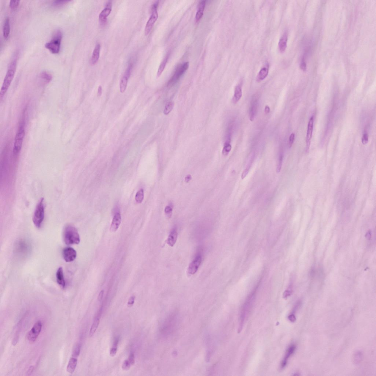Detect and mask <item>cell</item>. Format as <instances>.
<instances>
[{
    "mask_svg": "<svg viewBox=\"0 0 376 376\" xmlns=\"http://www.w3.org/2000/svg\"><path fill=\"white\" fill-rule=\"evenodd\" d=\"M17 63V60L15 59L12 61L9 65L0 92L1 100L4 97L13 81L16 71Z\"/></svg>",
    "mask_w": 376,
    "mask_h": 376,
    "instance_id": "1",
    "label": "cell"
},
{
    "mask_svg": "<svg viewBox=\"0 0 376 376\" xmlns=\"http://www.w3.org/2000/svg\"><path fill=\"white\" fill-rule=\"evenodd\" d=\"M63 239L65 243L68 246L78 244L80 242V238L77 230L72 225L66 226L63 232Z\"/></svg>",
    "mask_w": 376,
    "mask_h": 376,
    "instance_id": "2",
    "label": "cell"
},
{
    "mask_svg": "<svg viewBox=\"0 0 376 376\" xmlns=\"http://www.w3.org/2000/svg\"><path fill=\"white\" fill-rule=\"evenodd\" d=\"M255 293H256V291L255 290L248 297L247 300H246L243 306L241 311L240 319L239 320V333H240L242 330L246 318L247 317L249 311L251 310L252 306V305L253 301L254 300Z\"/></svg>",
    "mask_w": 376,
    "mask_h": 376,
    "instance_id": "3",
    "label": "cell"
},
{
    "mask_svg": "<svg viewBox=\"0 0 376 376\" xmlns=\"http://www.w3.org/2000/svg\"><path fill=\"white\" fill-rule=\"evenodd\" d=\"M63 34L60 30L56 31L52 36V40L45 44V48L53 54H58L60 52Z\"/></svg>",
    "mask_w": 376,
    "mask_h": 376,
    "instance_id": "4",
    "label": "cell"
},
{
    "mask_svg": "<svg viewBox=\"0 0 376 376\" xmlns=\"http://www.w3.org/2000/svg\"><path fill=\"white\" fill-rule=\"evenodd\" d=\"M25 135V121L22 120L20 122L14 141L13 148L14 155H17L20 153L22 149Z\"/></svg>",
    "mask_w": 376,
    "mask_h": 376,
    "instance_id": "5",
    "label": "cell"
},
{
    "mask_svg": "<svg viewBox=\"0 0 376 376\" xmlns=\"http://www.w3.org/2000/svg\"><path fill=\"white\" fill-rule=\"evenodd\" d=\"M45 205L42 198L36 205L33 217V223L37 228L41 227L45 218Z\"/></svg>",
    "mask_w": 376,
    "mask_h": 376,
    "instance_id": "6",
    "label": "cell"
},
{
    "mask_svg": "<svg viewBox=\"0 0 376 376\" xmlns=\"http://www.w3.org/2000/svg\"><path fill=\"white\" fill-rule=\"evenodd\" d=\"M42 327V324L41 321H38L35 323L27 334V339L29 341L33 342L36 340L41 333Z\"/></svg>",
    "mask_w": 376,
    "mask_h": 376,
    "instance_id": "7",
    "label": "cell"
},
{
    "mask_svg": "<svg viewBox=\"0 0 376 376\" xmlns=\"http://www.w3.org/2000/svg\"><path fill=\"white\" fill-rule=\"evenodd\" d=\"M189 64L188 62L179 65L177 68L174 76H173L169 82V85H173L179 79L182 75L188 69Z\"/></svg>",
    "mask_w": 376,
    "mask_h": 376,
    "instance_id": "8",
    "label": "cell"
},
{
    "mask_svg": "<svg viewBox=\"0 0 376 376\" xmlns=\"http://www.w3.org/2000/svg\"><path fill=\"white\" fill-rule=\"evenodd\" d=\"M76 252L73 248L70 247L64 248L63 251V256L65 261L67 262H73L76 257Z\"/></svg>",
    "mask_w": 376,
    "mask_h": 376,
    "instance_id": "9",
    "label": "cell"
},
{
    "mask_svg": "<svg viewBox=\"0 0 376 376\" xmlns=\"http://www.w3.org/2000/svg\"><path fill=\"white\" fill-rule=\"evenodd\" d=\"M202 261V256L200 255H197L190 264L188 267V274L193 275L197 272Z\"/></svg>",
    "mask_w": 376,
    "mask_h": 376,
    "instance_id": "10",
    "label": "cell"
},
{
    "mask_svg": "<svg viewBox=\"0 0 376 376\" xmlns=\"http://www.w3.org/2000/svg\"><path fill=\"white\" fill-rule=\"evenodd\" d=\"M158 18V14L157 10L152 11L151 16L150 17L149 20L147 22L146 27L145 28V36H147L149 34Z\"/></svg>",
    "mask_w": 376,
    "mask_h": 376,
    "instance_id": "11",
    "label": "cell"
},
{
    "mask_svg": "<svg viewBox=\"0 0 376 376\" xmlns=\"http://www.w3.org/2000/svg\"><path fill=\"white\" fill-rule=\"evenodd\" d=\"M314 117L312 116L311 117L308 125L307 130V150L309 149L310 146L311 139H312L313 129Z\"/></svg>",
    "mask_w": 376,
    "mask_h": 376,
    "instance_id": "12",
    "label": "cell"
},
{
    "mask_svg": "<svg viewBox=\"0 0 376 376\" xmlns=\"http://www.w3.org/2000/svg\"><path fill=\"white\" fill-rule=\"evenodd\" d=\"M121 220L120 213V212H117L115 213L113 218L112 222L111 227H110V229L112 232H116L118 229L121 223Z\"/></svg>",
    "mask_w": 376,
    "mask_h": 376,
    "instance_id": "13",
    "label": "cell"
},
{
    "mask_svg": "<svg viewBox=\"0 0 376 376\" xmlns=\"http://www.w3.org/2000/svg\"><path fill=\"white\" fill-rule=\"evenodd\" d=\"M258 100L257 98L254 97L251 101V107H250L249 117L250 120L252 121L254 120L256 116L257 109H258Z\"/></svg>",
    "mask_w": 376,
    "mask_h": 376,
    "instance_id": "14",
    "label": "cell"
},
{
    "mask_svg": "<svg viewBox=\"0 0 376 376\" xmlns=\"http://www.w3.org/2000/svg\"><path fill=\"white\" fill-rule=\"evenodd\" d=\"M295 349H296V346L294 344H292L288 348L287 350L286 351L284 359H283L282 363H281V369L284 368L286 366L288 359H289L290 357L294 352Z\"/></svg>",
    "mask_w": 376,
    "mask_h": 376,
    "instance_id": "15",
    "label": "cell"
},
{
    "mask_svg": "<svg viewBox=\"0 0 376 376\" xmlns=\"http://www.w3.org/2000/svg\"><path fill=\"white\" fill-rule=\"evenodd\" d=\"M101 49V46L99 43H97L95 47L93 52L92 57L91 58L90 63L91 64L94 65L97 63L98 61Z\"/></svg>",
    "mask_w": 376,
    "mask_h": 376,
    "instance_id": "16",
    "label": "cell"
},
{
    "mask_svg": "<svg viewBox=\"0 0 376 376\" xmlns=\"http://www.w3.org/2000/svg\"><path fill=\"white\" fill-rule=\"evenodd\" d=\"M111 7L106 6L100 14L99 19L101 24H103L106 23L107 17L111 13Z\"/></svg>",
    "mask_w": 376,
    "mask_h": 376,
    "instance_id": "17",
    "label": "cell"
},
{
    "mask_svg": "<svg viewBox=\"0 0 376 376\" xmlns=\"http://www.w3.org/2000/svg\"><path fill=\"white\" fill-rule=\"evenodd\" d=\"M56 280L58 284L62 288H64L66 286V282L64 278L63 271L62 267H60L58 269L56 273Z\"/></svg>",
    "mask_w": 376,
    "mask_h": 376,
    "instance_id": "18",
    "label": "cell"
},
{
    "mask_svg": "<svg viewBox=\"0 0 376 376\" xmlns=\"http://www.w3.org/2000/svg\"><path fill=\"white\" fill-rule=\"evenodd\" d=\"M178 233L176 228H174L171 230L170 234L167 239V244L169 246H174L177 239Z\"/></svg>",
    "mask_w": 376,
    "mask_h": 376,
    "instance_id": "19",
    "label": "cell"
},
{
    "mask_svg": "<svg viewBox=\"0 0 376 376\" xmlns=\"http://www.w3.org/2000/svg\"><path fill=\"white\" fill-rule=\"evenodd\" d=\"M288 34L286 32H285L280 39L279 43V47L280 52H284L286 50L287 46V43L288 41Z\"/></svg>",
    "mask_w": 376,
    "mask_h": 376,
    "instance_id": "20",
    "label": "cell"
},
{
    "mask_svg": "<svg viewBox=\"0 0 376 376\" xmlns=\"http://www.w3.org/2000/svg\"><path fill=\"white\" fill-rule=\"evenodd\" d=\"M77 358L72 356L69 359L67 366V370L70 374H73L74 372L77 364Z\"/></svg>",
    "mask_w": 376,
    "mask_h": 376,
    "instance_id": "21",
    "label": "cell"
},
{
    "mask_svg": "<svg viewBox=\"0 0 376 376\" xmlns=\"http://www.w3.org/2000/svg\"><path fill=\"white\" fill-rule=\"evenodd\" d=\"M10 32V19L6 17L5 20L3 27V35L5 39H8Z\"/></svg>",
    "mask_w": 376,
    "mask_h": 376,
    "instance_id": "22",
    "label": "cell"
},
{
    "mask_svg": "<svg viewBox=\"0 0 376 376\" xmlns=\"http://www.w3.org/2000/svg\"><path fill=\"white\" fill-rule=\"evenodd\" d=\"M175 320L176 319L175 317H174V316H172V317H171L168 319L165 323H164L163 326V330H165L164 333L165 331L167 332L166 333H168V332L169 330H171L172 329L176 323Z\"/></svg>",
    "mask_w": 376,
    "mask_h": 376,
    "instance_id": "23",
    "label": "cell"
},
{
    "mask_svg": "<svg viewBox=\"0 0 376 376\" xmlns=\"http://www.w3.org/2000/svg\"><path fill=\"white\" fill-rule=\"evenodd\" d=\"M205 1H202L199 3L198 8L195 15V20L198 22L202 18L205 7Z\"/></svg>",
    "mask_w": 376,
    "mask_h": 376,
    "instance_id": "24",
    "label": "cell"
},
{
    "mask_svg": "<svg viewBox=\"0 0 376 376\" xmlns=\"http://www.w3.org/2000/svg\"><path fill=\"white\" fill-rule=\"evenodd\" d=\"M242 96V90L241 87L240 85H237L235 87L234 97L232 99V102L234 103H237L240 99Z\"/></svg>",
    "mask_w": 376,
    "mask_h": 376,
    "instance_id": "25",
    "label": "cell"
},
{
    "mask_svg": "<svg viewBox=\"0 0 376 376\" xmlns=\"http://www.w3.org/2000/svg\"><path fill=\"white\" fill-rule=\"evenodd\" d=\"M269 71L268 67L262 68L257 76V80L258 81H260L265 79L268 74Z\"/></svg>",
    "mask_w": 376,
    "mask_h": 376,
    "instance_id": "26",
    "label": "cell"
},
{
    "mask_svg": "<svg viewBox=\"0 0 376 376\" xmlns=\"http://www.w3.org/2000/svg\"><path fill=\"white\" fill-rule=\"evenodd\" d=\"M100 319V317L97 316L94 319L92 325L91 327L90 328V334H89V335H90V337H92L94 333H95L96 331H97L99 326Z\"/></svg>",
    "mask_w": 376,
    "mask_h": 376,
    "instance_id": "27",
    "label": "cell"
},
{
    "mask_svg": "<svg viewBox=\"0 0 376 376\" xmlns=\"http://www.w3.org/2000/svg\"><path fill=\"white\" fill-rule=\"evenodd\" d=\"M128 79L127 77L124 76L120 80V90L121 93H124L126 90Z\"/></svg>",
    "mask_w": 376,
    "mask_h": 376,
    "instance_id": "28",
    "label": "cell"
},
{
    "mask_svg": "<svg viewBox=\"0 0 376 376\" xmlns=\"http://www.w3.org/2000/svg\"><path fill=\"white\" fill-rule=\"evenodd\" d=\"M363 357L362 352L358 351L354 353L353 357V361L355 364H359L362 361Z\"/></svg>",
    "mask_w": 376,
    "mask_h": 376,
    "instance_id": "29",
    "label": "cell"
},
{
    "mask_svg": "<svg viewBox=\"0 0 376 376\" xmlns=\"http://www.w3.org/2000/svg\"><path fill=\"white\" fill-rule=\"evenodd\" d=\"M81 346L79 343H76L73 346L72 351V356L74 357L78 358L80 355Z\"/></svg>",
    "mask_w": 376,
    "mask_h": 376,
    "instance_id": "30",
    "label": "cell"
},
{
    "mask_svg": "<svg viewBox=\"0 0 376 376\" xmlns=\"http://www.w3.org/2000/svg\"><path fill=\"white\" fill-rule=\"evenodd\" d=\"M144 198V191L142 189L138 191L136 193L135 196L136 202L138 203H141L142 202Z\"/></svg>",
    "mask_w": 376,
    "mask_h": 376,
    "instance_id": "31",
    "label": "cell"
},
{
    "mask_svg": "<svg viewBox=\"0 0 376 376\" xmlns=\"http://www.w3.org/2000/svg\"><path fill=\"white\" fill-rule=\"evenodd\" d=\"M167 60L168 57H166L164 59V60L162 61L161 63L160 67H159L158 72H157V77H159L161 76V75L162 72H163L164 70L166 64H167Z\"/></svg>",
    "mask_w": 376,
    "mask_h": 376,
    "instance_id": "32",
    "label": "cell"
},
{
    "mask_svg": "<svg viewBox=\"0 0 376 376\" xmlns=\"http://www.w3.org/2000/svg\"><path fill=\"white\" fill-rule=\"evenodd\" d=\"M174 106V103L172 102L168 103L164 108V113L165 115H167L171 112L173 109Z\"/></svg>",
    "mask_w": 376,
    "mask_h": 376,
    "instance_id": "33",
    "label": "cell"
},
{
    "mask_svg": "<svg viewBox=\"0 0 376 376\" xmlns=\"http://www.w3.org/2000/svg\"><path fill=\"white\" fill-rule=\"evenodd\" d=\"M118 344V340L117 339V340L115 341L114 343H113L112 346V347L111 349H110V355L111 357H114L117 354Z\"/></svg>",
    "mask_w": 376,
    "mask_h": 376,
    "instance_id": "34",
    "label": "cell"
},
{
    "mask_svg": "<svg viewBox=\"0 0 376 376\" xmlns=\"http://www.w3.org/2000/svg\"><path fill=\"white\" fill-rule=\"evenodd\" d=\"M41 78L46 82H50L52 80V76L51 74L48 72L45 71L42 72L41 74Z\"/></svg>",
    "mask_w": 376,
    "mask_h": 376,
    "instance_id": "35",
    "label": "cell"
},
{
    "mask_svg": "<svg viewBox=\"0 0 376 376\" xmlns=\"http://www.w3.org/2000/svg\"><path fill=\"white\" fill-rule=\"evenodd\" d=\"M20 3V1H11L9 3L10 8L12 10H15L18 8Z\"/></svg>",
    "mask_w": 376,
    "mask_h": 376,
    "instance_id": "36",
    "label": "cell"
},
{
    "mask_svg": "<svg viewBox=\"0 0 376 376\" xmlns=\"http://www.w3.org/2000/svg\"><path fill=\"white\" fill-rule=\"evenodd\" d=\"M69 2H70V1H62V0L59 1V0H57V1H54L53 3H52V5H53L55 7L62 6H64V5H65L66 4H67V3Z\"/></svg>",
    "mask_w": 376,
    "mask_h": 376,
    "instance_id": "37",
    "label": "cell"
},
{
    "mask_svg": "<svg viewBox=\"0 0 376 376\" xmlns=\"http://www.w3.org/2000/svg\"><path fill=\"white\" fill-rule=\"evenodd\" d=\"M232 149V146L229 143H225L224 147L222 153L223 155H227Z\"/></svg>",
    "mask_w": 376,
    "mask_h": 376,
    "instance_id": "38",
    "label": "cell"
},
{
    "mask_svg": "<svg viewBox=\"0 0 376 376\" xmlns=\"http://www.w3.org/2000/svg\"><path fill=\"white\" fill-rule=\"evenodd\" d=\"M283 158V155L282 154H281L279 155V162H278L277 165V173L281 171L282 165Z\"/></svg>",
    "mask_w": 376,
    "mask_h": 376,
    "instance_id": "39",
    "label": "cell"
},
{
    "mask_svg": "<svg viewBox=\"0 0 376 376\" xmlns=\"http://www.w3.org/2000/svg\"><path fill=\"white\" fill-rule=\"evenodd\" d=\"M131 365L129 363L128 360H126L124 361L122 365V368L124 371H127L130 369Z\"/></svg>",
    "mask_w": 376,
    "mask_h": 376,
    "instance_id": "40",
    "label": "cell"
},
{
    "mask_svg": "<svg viewBox=\"0 0 376 376\" xmlns=\"http://www.w3.org/2000/svg\"><path fill=\"white\" fill-rule=\"evenodd\" d=\"M128 361L131 365H134L135 363V356L133 353H131L129 355Z\"/></svg>",
    "mask_w": 376,
    "mask_h": 376,
    "instance_id": "41",
    "label": "cell"
},
{
    "mask_svg": "<svg viewBox=\"0 0 376 376\" xmlns=\"http://www.w3.org/2000/svg\"><path fill=\"white\" fill-rule=\"evenodd\" d=\"M295 134L294 133H292L290 135L289 137V142H288V146L289 148H291L293 144L294 141H295Z\"/></svg>",
    "mask_w": 376,
    "mask_h": 376,
    "instance_id": "42",
    "label": "cell"
},
{
    "mask_svg": "<svg viewBox=\"0 0 376 376\" xmlns=\"http://www.w3.org/2000/svg\"><path fill=\"white\" fill-rule=\"evenodd\" d=\"M132 64H130L129 65L128 67H127L126 71L125 74L124 76L127 77L129 78L130 76L131 71L132 70Z\"/></svg>",
    "mask_w": 376,
    "mask_h": 376,
    "instance_id": "43",
    "label": "cell"
},
{
    "mask_svg": "<svg viewBox=\"0 0 376 376\" xmlns=\"http://www.w3.org/2000/svg\"><path fill=\"white\" fill-rule=\"evenodd\" d=\"M165 211L167 216L169 217H170L171 215L172 214V209L171 206H167L165 208Z\"/></svg>",
    "mask_w": 376,
    "mask_h": 376,
    "instance_id": "44",
    "label": "cell"
},
{
    "mask_svg": "<svg viewBox=\"0 0 376 376\" xmlns=\"http://www.w3.org/2000/svg\"><path fill=\"white\" fill-rule=\"evenodd\" d=\"M135 297L134 296H131L130 298H129L128 303H127V307H131L133 306L134 302V300H135Z\"/></svg>",
    "mask_w": 376,
    "mask_h": 376,
    "instance_id": "45",
    "label": "cell"
},
{
    "mask_svg": "<svg viewBox=\"0 0 376 376\" xmlns=\"http://www.w3.org/2000/svg\"><path fill=\"white\" fill-rule=\"evenodd\" d=\"M368 134H363L362 138V143L363 144H366L368 143Z\"/></svg>",
    "mask_w": 376,
    "mask_h": 376,
    "instance_id": "46",
    "label": "cell"
},
{
    "mask_svg": "<svg viewBox=\"0 0 376 376\" xmlns=\"http://www.w3.org/2000/svg\"><path fill=\"white\" fill-rule=\"evenodd\" d=\"M292 293V288L291 287H290L289 288V289L287 290L285 292V293L284 294V297H286H286H287L288 296H290V295Z\"/></svg>",
    "mask_w": 376,
    "mask_h": 376,
    "instance_id": "47",
    "label": "cell"
},
{
    "mask_svg": "<svg viewBox=\"0 0 376 376\" xmlns=\"http://www.w3.org/2000/svg\"><path fill=\"white\" fill-rule=\"evenodd\" d=\"M159 4V2L158 1L155 2L152 5L151 7V10L152 11L157 10V8H158Z\"/></svg>",
    "mask_w": 376,
    "mask_h": 376,
    "instance_id": "48",
    "label": "cell"
},
{
    "mask_svg": "<svg viewBox=\"0 0 376 376\" xmlns=\"http://www.w3.org/2000/svg\"><path fill=\"white\" fill-rule=\"evenodd\" d=\"M288 319H289V320H290L292 322H295V321H296V317H295V316L294 315V314H291L290 315L289 317H288Z\"/></svg>",
    "mask_w": 376,
    "mask_h": 376,
    "instance_id": "49",
    "label": "cell"
},
{
    "mask_svg": "<svg viewBox=\"0 0 376 376\" xmlns=\"http://www.w3.org/2000/svg\"><path fill=\"white\" fill-rule=\"evenodd\" d=\"M102 88L101 86H100L99 87L98 90L97 96L98 97H100L102 94Z\"/></svg>",
    "mask_w": 376,
    "mask_h": 376,
    "instance_id": "50",
    "label": "cell"
},
{
    "mask_svg": "<svg viewBox=\"0 0 376 376\" xmlns=\"http://www.w3.org/2000/svg\"><path fill=\"white\" fill-rule=\"evenodd\" d=\"M103 294H104V291H101L100 293H99L98 297V300L99 301H100L102 300L103 296Z\"/></svg>",
    "mask_w": 376,
    "mask_h": 376,
    "instance_id": "51",
    "label": "cell"
},
{
    "mask_svg": "<svg viewBox=\"0 0 376 376\" xmlns=\"http://www.w3.org/2000/svg\"><path fill=\"white\" fill-rule=\"evenodd\" d=\"M270 109L269 107L268 106H266L265 108V113H266V114H268V113H270Z\"/></svg>",
    "mask_w": 376,
    "mask_h": 376,
    "instance_id": "52",
    "label": "cell"
},
{
    "mask_svg": "<svg viewBox=\"0 0 376 376\" xmlns=\"http://www.w3.org/2000/svg\"><path fill=\"white\" fill-rule=\"evenodd\" d=\"M191 179V177L190 176H187L186 178V182H188Z\"/></svg>",
    "mask_w": 376,
    "mask_h": 376,
    "instance_id": "53",
    "label": "cell"
}]
</instances>
